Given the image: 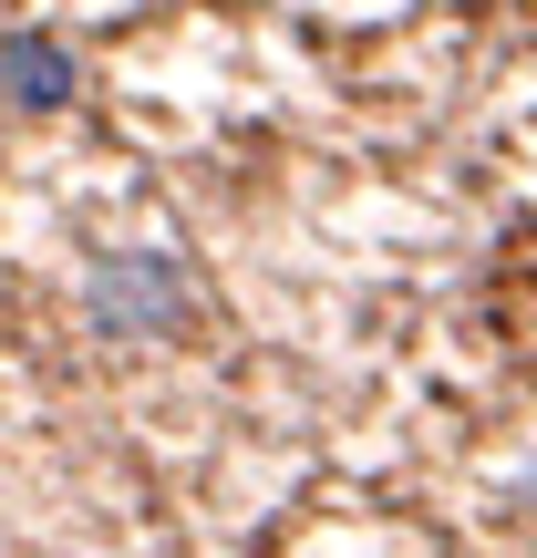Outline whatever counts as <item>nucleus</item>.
<instances>
[{"label": "nucleus", "instance_id": "1", "mask_svg": "<svg viewBox=\"0 0 537 558\" xmlns=\"http://www.w3.org/2000/svg\"><path fill=\"white\" fill-rule=\"evenodd\" d=\"M83 300H94V331L114 341H176L197 320V269L166 248H114V259H94Z\"/></svg>", "mask_w": 537, "mask_h": 558}, {"label": "nucleus", "instance_id": "2", "mask_svg": "<svg viewBox=\"0 0 537 558\" xmlns=\"http://www.w3.org/2000/svg\"><path fill=\"white\" fill-rule=\"evenodd\" d=\"M0 94H11L21 114L73 104V52H62L52 32H11V41H0Z\"/></svg>", "mask_w": 537, "mask_h": 558}]
</instances>
